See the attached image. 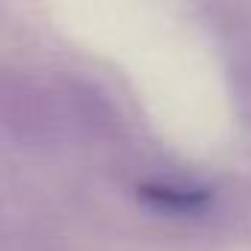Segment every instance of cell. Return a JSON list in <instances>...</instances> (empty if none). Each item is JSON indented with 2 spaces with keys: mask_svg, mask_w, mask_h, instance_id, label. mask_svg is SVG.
I'll return each instance as SVG.
<instances>
[{
  "mask_svg": "<svg viewBox=\"0 0 251 251\" xmlns=\"http://www.w3.org/2000/svg\"><path fill=\"white\" fill-rule=\"evenodd\" d=\"M0 121H6L18 133L36 130L42 124L39 92L24 77H0Z\"/></svg>",
  "mask_w": 251,
  "mask_h": 251,
  "instance_id": "6da1fadb",
  "label": "cell"
},
{
  "mask_svg": "<svg viewBox=\"0 0 251 251\" xmlns=\"http://www.w3.org/2000/svg\"><path fill=\"white\" fill-rule=\"evenodd\" d=\"M148 195H151V201H157V204H163L169 210H195L204 201V195L189 192V189H177L175 192V186H151Z\"/></svg>",
  "mask_w": 251,
  "mask_h": 251,
  "instance_id": "7a4b0ae2",
  "label": "cell"
}]
</instances>
